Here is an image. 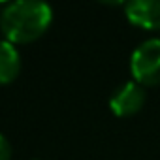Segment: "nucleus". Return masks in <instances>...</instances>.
Masks as SVG:
<instances>
[{
  "mask_svg": "<svg viewBox=\"0 0 160 160\" xmlns=\"http://www.w3.org/2000/svg\"><path fill=\"white\" fill-rule=\"evenodd\" d=\"M126 17L130 23L143 28H160V0H134L128 2Z\"/></svg>",
  "mask_w": 160,
  "mask_h": 160,
  "instance_id": "4",
  "label": "nucleus"
},
{
  "mask_svg": "<svg viewBox=\"0 0 160 160\" xmlns=\"http://www.w3.org/2000/svg\"><path fill=\"white\" fill-rule=\"evenodd\" d=\"M21 57L15 45L8 40H0V85H8L19 75Z\"/></svg>",
  "mask_w": 160,
  "mask_h": 160,
  "instance_id": "5",
  "label": "nucleus"
},
{
  "mask_svg": "<svg viewBox=\"0 0 160 160\" xmlns=\"http://www.w3.org/2000/svg\"><path fill=\"white\" fill-rule=\"evenodd\" d=\"M130 70L139 85H160V38L143 42L132 53Z\"/></svg>",
  "mask_w": 160,
  "mask_h": 160,
  "instance_id": "2",
  "label": "nucleus"
},
{
  "mask_svg": "<svg viewBox=\"0 0 160 160\" xmlns=\"http://www.w3.org/2000/svg\"><path fill=\"white\" fill-rule=\"evenodd\" d=\"M53 12L40 0H17L0 13V30L12 43H30L51 25Z\"/></svg>",
  "mask_w": 160,
  "mask_h": 160,
  "instance_id": "1",
  "label": "nucleus"
},
{
  "mask_svg": "<svg viewBox=\"0 0 160 160\" xmlns=\"http://www.w3.org/2000/svg\"><path fill=\"white\" fill-rule=\"evenodd\" d=\"M145 91L139 83L128 81L121 85L109 98V108L117 117H130L138 113L145 104Z\"/></svg>",
  "mask_w": 160,
  "mask_h": 160,
  "instance_id": "3",
  "label": "nucleus"
},
{
  "mask_svg": "<svg viewBox=\"0 0 160 160\" xmlns=\"http://www.w3.org/2000/svg\"><path fill=\"white\" fill-rule=\"evenodd\" d=\"M0 160H12V145L2 134H0Z\"/></svg>",
  "mask_w": 160,
  "mask_h": 160,
  "instance_id": "6",
  "label": "nucleus"
}]
</instances>
